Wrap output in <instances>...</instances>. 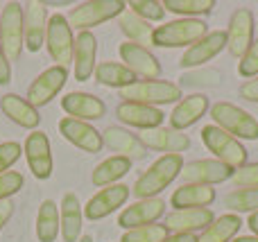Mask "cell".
Returning <instances> with one entry per match:
<instances>
[{"label":"cell","instance_id":"cell-1","mask_svg":"<svg viewBox=\"0 0 258 242\" xmlns=\"http://www.w3.org/2000/svg\"><path fill=\"white\" fill-rule=\"evenodd\" d=\"M183 170V156L181 154H163L159 156L141 177L136 179L132 193L138 199H152L159 197Z\"/></svg>","mask_w":258,"mask_h":242},{"label":"cell","instance_id":"cell-2","mask_svg":"<svg viewBox=\"0 0 258 242\" xmlns=\"http://www.w3.org/2000/svg\"><path fill=\"white\" fill-rule=\"evenodd\" d=\"M209 34V25L202 18H177L163 23L152 34V45L156 48H190Z\"/></svg>","mask_w":258,"mask_h":242},{"label":"cell","instance_id":"cell-3","mask_svg":"<svg viewBox=\"0 0 258 242\" xmlns=\"http://www.w3.org/2000/svg\"><path fill=\"white\" fill-rule=\"evenodd\" d=\"M125 12L127 3H122V0H89V3H80L77 7H73L66 18L73 30L91 32V27L113 21Z\"/></svg>","mask_w":258,"mask_h":242},{"label":"cell","instance_id":"cell-4","mask_svg":"<svg viewBox=\"0 0 258 242\" xmlns=\"http://www.w3.org/2000/svg\"><path fill=\"white\" fill-rule=\"evenodd\" d=\"M213 125L231 134L238 140H258V120L249 111L236 107L231 102H215L211 107Z\"/></svg>","mask_w":258,"mask_h":242},{"label":"cell","instance_id":"cell-5","mask_svg":"<svg viewBox=\"0 0 258 242\" xmlns=\"http://www.w3.org/2000/svg\"><path fill=\"white\" fill-rule=\"evenodd\" d=\"M122 102H138V104H147V107H156L161 104H172L179 102L183 98L181 95V86L174 82H165V79H150V82H136V84L127 86L120 91Z\"/></svg>","mask_w":258,"mask_h":242},{"label":"cell","instance_id":"cell-6","mask_svg":"<svg viewBox=\"0 0 258 242\" xmlns=\"http://www.w3.org/2000/svg\"><path fill=\"white\" fill-rule=\"evenodd\" d=\"M25 12L21 3H7L0 14V48L5 57L12 61H18L25 48Z\"/></svg>","mask_w":258,"mask_h":242},{"label":"cell","instance_id":"cell-7","mask_svg":"<svg viewBox=\"0 0 258 242\" xmlns=\"http://www.w3.org/2000/svg\"><path fill=\"white\" fill-rule=\"evenodd\" d=\"M202 140H204L206 149L213 152V156L218 158L220 163L233 168V170L247 166L245 145H242L238 138H233L231 134H227V131H222L220 127H215L213 122L206 125V127H202Z\"/></svg>","mask_w":258,"mask_h":242},{"label":"cell","instance_id":"cell-8","mask_svg":"<svg viewBox=\"0 0 258 242\" xmlns=\"http://www.w3.org/2000/svg\"><path fill=\"white\" fill-rule=\"evenodd\" d=\"M45 48L52 61L57 66L66 68L73 63V48H75V36H73V27L68 25V18L63 14H52L48 21V32H45Z\"/></svg>","mask_w":258,"mask_h":242},{"label":"cell","instance_id":"cell-9","mask_svg":"<svg viewBox=\"0 0 258 242\" xmlns=\"http://www.w3.org/2000/svg\"><path fill=\"white\" fill-rule=\"evenodd\" d=\"M66 82H68V68L57 66V63H54V66L45 68V70L41 72L34 82H32L30 89H27L25 100L34 109L36 107H45V104H50L54 98H57L59 91L66 86Z\"/></svg>","mask_w":258,"mask_h":242},{"label":"cell","instance_id":"cell-10","mask_svg":"<svg viewBox=\"0 0 258 242\" xmlns=\"http://www.w3.org/2000/svg\"><path fill=\"white\" fill-rule=\"evenodd\" d=\"M233 168L220 163L218 158H200V161H190L183 163L181 170V179L183 184H200V186H218L224 184V181L233 179Z\"/></svg>","mask_w":258,"mask_h":242},{"label":"cell","instance_id":"cell-11","mask_svg":"<svg viewBox=\"0 0 258 242\" xmlns=\"http://www.w3.org/2000/svg\"><path fill=\"white\" fill-rule=\"evenodd\" d=\"M132 195V188L125 184H116V186H107V188L98 190L93 197L86 202L84 206V217L91 222H98L109 217L111 213H116L120 206H125V202Z\"/></svg>","mask_w":258,"mask_h":242},{"label":"cell","instance_id":"cell-12","mask_svg":"<svg viewBox=\"0 0 258 242\" xmlns=\"http://www.w3.org/2000/svg\"><path fill=\"white\" fill-rule=\"evenodd\" d=\"M254 43V14L247 7H238L231 14L227 30V50L231 52V57L242 59L245 52Z\"/></svg>","mask_w":258,"mask_h":242},{"label":"cell","instance_id":"cell-13","mask_svg":"<svg viewBox=\"0 0 258 242\" xmlns=\"http://www.w3.org/2000/svg\"><path fill=\"white\" fill-rule=\"evenodd\" d=\"M25 161L36 179L45 181L52 177L54 161H52V149H50V138L45 131L36 129L25 138Z\"/></svg>","mask_w":258,"mask_h":242},{"label":"cell","instance_id":"cell-14","mask_svg":"<svg viewBox=\"0 0 258 242\" xmlns=\"http://www.w3.org/2000/svg\"><path fill=\"white\" fill-rule=\"evenodd\" d=\"M59 134L68 140L71 145H75L77 149L86 154H98L104 147L102 143V134L95 129L91 122H82L75 118H61L59 120Z\"/></svg>","mask_w":258,"mask_h":242},{"label":"cell","instance_id":"cell-15","mask_svg":"<svg viewBox=\"0 0 258 242\" xmlns=\"http://www.w3.org/2000/svg\"><path fill=\"white\" fill-rule=\"evenodd\" d=\"M227 48V32L224 30H213L200 39L195 45L186 48V52L179 59V66L181 68H202L204 63L213 61L222 50Z\"/></svg>","mask_w":258,"mask_h":242},{"label":"cell","instance_id":"cell-16","mask_svg":"<svg viewBox=\"0 0 258 242\" xmlns=\"http://www.w3.org/2000/svg\"><path fill=\"white\" fill-rule=\"evenodd\" d=\"M118 52H120L122 63H125V66L136 77H141L143 82L159 79L161 63H159V59H156L147 48H143V45H136V43H129V41H127V43H120Z\"/></svg>","mask_w":258,"mask_h":242},{"label":"cell","instance_id":"cell-17","mask_svg":"<svg viewBox=\"0 0 258 242\" xmlns=\"http://www.w3.org/2000/svg\"><path fill=\"white\" fill-rule=\"evenodd\" d=\"M163 213H165V202L161 197L138 199V202H134L132 206H127L118 215V226L125 231H132V229H138V226L154 224Z\"/></svg>","mask_w":258,"mask_h":242},{"label":"cell","instance_id":"cell-18","mask_svg":"<svg viewBox=\"0 0 258 242\" xmlns=\"http://www.w3.org/2000/svg\"><path fill=\"white\" fill-rule=\"evenodd\" d=\"M138 140L145 145V149H154V152H165V154H181L190 147V138L183 131H177L172 127H156V129L141 131Z\"/></svg>","mask_w":258,"mask_h":242},{"label":"cell","instance_id":"cell-19","mask_svg":"<svg viewBox=\"0 0 258 242\" xmlns=\"http://www.w3.org/2000/svg\"><path fill=\"white\" fill-rule=\"evenodd\" d=\"M95 57H98V39L93 32H77L75 48H73V70H75L77 82H89L93 77Z\"/></svg>","mask_w":258,"mask_h":242},{"label":"cell","instance_id":"cell-20","mask_svg":"<svg viewBox=\"0 0 258 242\" xmlns=\"http://www.w3.org/2000/svg\"><path fill=\"white\" fill-rule=\"evenodd\" d=\"M61 109L68 113V118H75L82 122L100 120L107 113V104L93 93H82V91H73V93L61 98Z\"/></svg>","mask_w":258,"mask_h":242},{"label":"cell","instance_id":"cell-21","mask_svg":"<svg viewBox=\"0 0 258 242\" xmlns=\"http://www.w3.org/2000/svg\"><path fill=\"white\" fill-rule=\"evenodd\" d=\"M116 118L122 122V125L136 127V129H141V131H147V129L163 127L165 113L156 107H147V104L120 102L116 107Z\"/></svg>","mask_w":258,"mask_h":242},{"label":"cell","instance_id":"cell-22","mask_svg":"<svg viewBox=\"0 0 258 242\" xmlns=\"http://www.w3.org/2000/svg\"><path fill=\"white\" fill-rule=\"evenodd\" d=\"M213 220L215 215L211 208H183V211H172L170 215H165L163 226L170 233H197L213 224Z\"/></svg>","mask_w":258,"mask_h":242},{"label":"cell","instance_id":"cell-23","mask_svg":"<svg viewBox=\"0 0 258 242\" xmlns=\"http://www.w3.org/2000/svg\"><path fill=\"white\" fill-rule=\"evenodd\" d=\"M25 50L39 52L45 43V32H48V7L45 3H27L25 5Z\"/></svg>","mask_w":258,"mask_h":242},{"label":"cell","instance_id":"cell-24","mask_svg":"<svg viewBox=\"0 0 258 242\" xmlns=\"http://www.w3.org/2000/svg\"><path fill=\"white\" fill-rule=\"evenodd\" d=\"M102 143L107 145L111 152H116V156H125L129 161H143L147 154L145 145L138 140L136 134H132V131L122 129V127H107V129L102 131Z\"/></svg>","mask_w":258,"mask_h":242},{"label":"cell","instance_id":"cell-25","mask_svg":"<svg viewBox=\"0 0 258 242\" xmlns=\"http://www.w3.org/2000/svg\"><path fill=\"white\" fill-rule=\"evenodd\" d=\"M59 222H61V240L80 242L82 226H84V206L75 193H66L59 206Z\"/></svg>","mask_w":258,"mask_h":242},{"label":"cell","instance_id":"cell-26","mask_svg":"<svg viewBox=\"0 0 258 242\" xmlns=\"http://www.w3.org/2000/svg\"><path fill=\"white\" fill-rule=\"evenodd\" d=\"M209 109H211L209 98L202 93H192V95H188V98H181L177 102V107L172 109V113H170V127L177 131L188 129V127L195 125Z\"/></svg>","mask_w":258,"mask_h":242},{"label":"cell","instance_id":"cell-27","mask_svg":"<svg viewBox=\"0 0 258 242\" xmlns=\"http://www.w3.org/2000/svg\"><path fill=\"white\" fill-rule=\"evenodd\" d=\"M0 109H3V113L14 125L23 127V129L36 131V127H39V122H41L39 111H36L25 98H21V95H16V93L3 95V98H0Z\"/></svg>","mask_w":258,"mask_h":242},{"label":"cell","instance_id":"cell-28","mask_svg":"<svg viewBox=\"0 0 258 242\" xmlns=\"http://www.w3.org/2000/svg\"><path fill=\"white\" fill-rule=\"evenodd\" d=\"M215 202V188L200 184H183L170 197V204L174 211H183V208H209Z\"/></svg>","mask_w":258,"mask_h":242},{"label":"cell","instance_id":"cell-29","mask_svg":"<svg viewBox=\"0 0 258 242\" xmlns=\"http://www.w3.org/2000/svg\"><path fill=\"white\" fill-rule=\"evenodd\" d=\"M242 226L240 215L236 213H227V215H220L213 220V224H209L200 235L197 242H233Z\"/></svg>","mask_w":258,"mask_h":242},{"label":"cell","instance_id":"cell-30","mask_svg":"<svg viewBox=\"0 0 258 242\" xmlns=\"http://www.w3.org/2000/svg\"><path fill=\"white\" fill-rule=\"evenodd\" d=\"M93 77H95V82H98V84L109 86V89H118V91L127 89V86H132V84H136V82H138V77L129 70L125 63H116V61L98 63Z\"/></svg>","mask_w":258,"mask_h":242},{"label":"cell","instance_id":"cell-31","mask_svg":"<svg viewBox=\"0 0 258 242\" xmlns=\"http://www.w3.org/2000/svg\"><path fill=\"white\" fill-rule=\"evenodd\" d=\"M132 170V161L125 156H109L102 163H98L91 175V181L98 188H107V186H116L127 172Z\"/></svg>","mask_w":258,"mask_h":242},{"label":"cell","instance_id":"cell-32","mask_svg":"<svg viewBox=\"0 0 258 242\" xmlns=\"http://www.w3.org/2000/svg\"><path fill=\"white\" fill-rule=\"evenodd\" d=\"M61 233V222H59V206L52 199L41 202L36 213V238L39 242H54Z\"/></svg>","mask_w":258,"mask_h":242},{"label":"cell","instance_id":"cell-33","mask_svg":"<svg viewBox=\"0 0 258 242\" xmlns=\"http://www.w3.org/2000/svg\"><path fill=\"white\" fill-rule=\"evenodd\" d=\"M118 25H120L122 34L129 39V43L143 45V48L152 45V34H154V27H152L147 21L138 18L134 12H129V9H127L125 14H120V16H118Z\"/></svg>","mask_w":258,"mask_h":242},{"label":"cell","instance_id":"cell-34","mask_svg":"<svg viewBox=\"0 0 258 242\" xmlns=\"http://www.w3.org/2000/svg\"><path fill=\"white\" fill-rule=\"evenodd\" d=\"M165 12L179 14L183 18L209 16L215 9V0H163Z\"/></svg>","mask_w":258,"mask_h":242},{"label":"cell","instance_id":"cell-35","mask_svg":"<svg viewBox=\"0 0 258 242\" xmlns=\"http://www.w3.org/2000/svg\"><path fill=\"white\" fill-rule=\"evenodd\" d=\"M224 206L238 213H258V188H238L224 197Z\"/></svg>","mask_w":258,"mask_h":242},{"label":"cell","instance_id":"cell-36","mask_svg":"<svg viewBox=\"0 0 258 242\" xmlns=\"http://www.w3.org/2000/svg\"><path fill=\"white\" fill-rule=\"evenodd\" d=\"M179 79H181V86H188V89H213V86H220V72L213 68H192L183 72Z\"/></svg>","mask_w":258,"mask_h":242},{"label":"cell","instance_id":"cell-37","mask_svg":"<svg viewBox=\"0 0 258 242\" xmlns=\"http://www.w3.org/2000/svg\"><path fill=\"white\" fill-rule=\"evenodd\" d=\"M168 235H170V231L163 224H147V226L125 231L120 242H165Z\"/></svg>","mask_w":258,"mask_h":242},{"label":"cell","instance_id":"cell-38","mask_svg":"<svg viewBox=\"0 0 258 242\" xmlns=\"http://www.w3.org/2000/svg\"><path fill=\"white\" fill-rule=\"evenodd\" d=\"M127 9L147 23L163 21V16H165V7L159 0H132V3H127Z\"/></svg>","mask_w":258,"mask_h":242},{"label":"cell","instance_id":"cell-39","mask_svg":"<svg viewBox=\"0 0 258 242\" xmlns=\"http://www.w3.org/2000/svg\"><path fill=\"white\" fill-rule=\"evenodd\" d=\"M238 72L245 79H254L258 77V39L251 43V48L245 52V57L238 61Z\"/></svg>","mask_w":258,"mask_h":242},{"label":"cell","instance_id":"cell-40","mask_svg":"<svg viewBox=\"0 0 258 242\" xmlns=\"http://www.w3.org/2000/svg\"><path fill=\"white\" fill-rule=\"evenodd\" d=\"M23 184H25V179H23L21 172H14V170L3 172V175H0V202L9 199L12 195H16L18 190L23 188Z\"/></svg>","mask_w":258,"mask_h":242},{"label":"cell","instance_id":"cell-41","mask_svg":"<svg viewBox=\"0 0 258 242\" xmlns=\"http://www.w3.org/2000/svg\"><path fill=\"white\" fill-rule=\"evenodd\" d=\"M23 154V145L16 140H7V143H0V175L9 172V168L21 158Z\"/></svg>","mask_w":258,"mask_h":242},{"label":"cell","instance_id":"cell-42","mask_svg":"<svg viewBox=\"0 0 258 242\" xmlns=\"http://www.w3.org/2000/svg\"><path fill=\"white\" fill-rule=\"evenodd\" d=\"M233 184L238 188H258V163H247L233 172Z\"/></svg>","mask_w":258,"mask_h":242},{"label":"cell","instance_id":"cell-43","mask_svg":"<svg viewBox=\"0 0 258 242\" xmlns=\"http://www.w3.org/2000/svg\"><path fill=\"white\" fill-rule=\"evenodd\" d=\"M240 98L245 100V102H256L258 104V77H254V79H247L245 84L240 86Z\"/></svg>","mask_w":258,"mask_h":242},{"label":"cell","instance_id":"cell-44","mask_svg":"<svg viewBox=\"0 0 258 242\" xmlns=\"http://www.w3.org/2000/svg\"><path fill=\"white\" fill-rule=\"evenodd\" d=\"M9 82H12V63L0 48V86H7Z\"/></svg>","mask_w":258,"mask_h":242},{"label":"cell","instance_id":"cell-45","mask_svg":"<svg viewBox=\"0 0 258 242\" xmlns=\"http://www.w3.org/2000/svg\"><path fill=\"white\" fill-rule=\"evenodd\" d=\"M12 215H14V202L12 199H3V202H0V231L12 220Z\"/></svg>","mask_w":258,"mask_h":242},{"label":"cell","instance_id":"cell-46","mask_svg":"<svg viewBox=\"0 0 258 242\" xmlns=\"http://www.w3.org/2000/svg\"><path fill=\"white\" fill-rule=\"evenodd\" d=\"M165 242H197L195 233H170Z\"/></svg>","mask_w":258,"mask_h":242},{"label":"cell","instance_id":"cell-47","mask_svg":"<svg viewBox=\"0 0 258 242\" xmlns=\"http://www.w3.org/2000/svg\"><path fill=\"white\" fill-rule=\"evenodd\" d=\"M247 226H249L251 233L258 235V213H251V215L247 217Z\"/></svg>","mask_w":258,"mask_h":242},{"label":"cell","instance_id":"cell-48","mask_svg":"<svg viewBox=\"0 0 258 242\" xmlns=\"http://www.w3.org/2000/svg\"><path fill=\"white\" fill-rule=\"evenodd\" d=\"M233 242H258V235H240V238H236Z\"/></svg>","mask_w":258,"mask_h":242},{"label":"cell","instance_id":"cell-49","mask_svg":"<svg viewBox=\"0 0 258 242\" xmlns=\"http://www.w3.org/2000/svg\"><path fill=\"white\" fill-rule=\"evenodd\" d=\"M80 242H93V238H91V235H82Z\"/></svg>","mask_w":258,"mask_h":242}]
</instances>
